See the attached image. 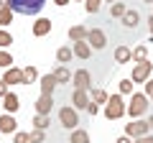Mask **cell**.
Wrapping results in <instances>:
<instances>
[{"label": "cell", "instance_id": "7402d4cb", "mask_svg": "<svg viewBox=\"0 0 153 143\" xmlns=\"http://www.w3.org/2000/svg\"><path fill=\"white\" fill-rule=\"evenodd\" d=\"M133 59H135L138 64H143V61H148V46H146V44H140V46H138L135 51H133Z\"/></svg>", "mask_w": 153, "mask_h": 143}, {"label": "cell", "instance_id": "d6986e66", "mask_svg": "<svg viewBox=\"0 0 153 143\" xmlns=\"http://www.w3.org/2000/svg\"><path fill=\"white\" fill-rule=\"evenodd\" d=\"M16 125L18 123L13 120V115H5V112L0 115V130L3 133H16Z\"/></svg>", "mask_w": 153, "mask_h": 143}, {"label": "cell", "instance_id": "836d02e7", "mask_svg": "<svg viewBox=\"0 0 153 143\" xmlns=\"http://www.w3.org/2000/svg\"><path fill=\"white\" fill-rule=\"evenodd\" d=\"M31 143H46L44 130H33V133H31Z\"/></svg>", "mask_w": 153, "mask_h": 143}, {"label": "cell", "instance_id": "9a60e30c", "mask_svg": "<svg viewBox=\"0 0 153 143\" xmlns=\"http://www.w3.org/2000/svg\"><path fill=\"white\" fill-rule=\"evenodd\" d=\"M89 54H92L89 41H76V44H74V56H79V59H89Z\"/></svg>", "mask_w": 153, "mask_h": 143}, {"label": "cell", "instance_id": "f1b7e54d", "mask_svg": "<svg viewBox=\"0 0 153 143\" xmlns=\"http://www.w3.org/2000/svg\"><path fill=\"white\" fill-rule=\"evenodd\" d=\"M10 44H13V36L0 28V49H5V46H10Z\"/></svg>", "mask_w": 153, "mask_h": 143}, {"label": "cell", "instance_id": "277c9868", "mask_svg": "<svg viewBox=\"0 0 153 143\" xmlns=\"http://www.w3.org/2000/svg\"><path fill=\"white\" fill-rule=\"evenodd\" d=\"M148 130H151L148 120H133L130 125H125V136H128V138H140V136H148Z\"/></svg>", "mask_w": 153, "mask_h": 143}, {"label": "cell", "instance_id": "4316f807", "mask_svg": "<svg viewBox=\"0 0 153 143\" xmlns=\"http://www.w3.org/2000/svg\"><path fill=\"white\" fill-rule=\"evenodd\" d=\"M107 92L105 89H92V102H97V105H102V102H107Z\"/></svg>", "mask_w": 153, "mask_h": 143}, {"label": "cell", "instance_id": "b9f144b4", "mask_svg": "<svg viewBox=\"0 0 153 143\" xmlns=\"http://www.w3.org/2000/svg\"><path fill=\"white\" fill-rule=\"evenodd\" d=\"M148 23H151V33H153V16H151V21H148Z\"/></svg>", "mask_w": 153, "mask_h": 143}, {"label": "cell", "instance_id": "8992f818", "mask_svg": "<svg viewBox=\"0 0 153 143\" xmlns=\"http://www.w3.org/2000/svg\"><path fill=\"white\" fill-rule=\"evenodd\" d=\"M87 41H89V46H92V49H105V46H107V36H105L102 28H89Z\"/></svg>", "mask_w": 153, "mask_h": 143}, {"label": "cell", "instance_id": "5b68a950", "mask_svg": "<svg viewBox=\"0 0 153 143\" xmlns=\"http://www.w3.org/2000/svg\"><path fill=\"white\" fill-rule=\"evenodd\" d=\"M59 120H61V125L69 128V130H74V128L79 125V118H76L74 107H61V110H59Z\"/></svg>", "mask_w": 153, "mask_h": 143}, {"label": "cell", "instance_id": "f6af8a7d", "mask_svg": "<svg viewBox=\"0 0 153 143\" xmlns=\"http://www.w3.org/2000/svg\"><path fill=\"white\" fill-rule=\"evenodd\" d=\"M82 3H84V0H82Z\"/></svg>", "mask_w": 153, "mask_h": 143}, {"label": "cell", "instance_id": "d4e9b609", "mask_svg": "<svg viewBox=\"0 0 153 143\" xmlns=\"http://www.w3.org/2000/svg\"><path fill=\"white\" fill-rule=\"evenodd\" d=\"M33 125H36V130H46L51 125V120H49V115H36L33 118Z\"/></svg>", "mask_w": 153, "mask_h": 143}, {"label": "cell", "instance_id": "ee69618b", "mask_svg": "<svg viewBox=\"0 0 153 143\" xmlns=\"http://www.w3.org/2000/svg\"><path fill=\"white\" fill-rule=\"evenodd\" d=\"M146 3H153V0H146Z\"/></svg>", "mask_w": 153, "mask_h": 143}, {"label": "cell", "instance_id": "8d00e7d4", "mask_svg": "<svg viewBox=\"0 0 153 143\" xmlns=\"http://www.w3.org/2000/svg\"><path fill=\"white\" fill-rule=\"evenodd\" d=\"M97 110H100L97 102H89V105H87V112H89V115H97Z\"/></svg>", "mask_w": 153, "mask_h": 143}, {"label": "cell", "instance_id": "f35d334b", "mask_svg": "<svg viewBox=\"0 0 153 143\" xmlns=\"http://www.w3.org/2000/svg\"><path fill=\"white\" fill-rule=\"evenodd\" d=\"M117 143H133V138H128V136H123V138H117Z\"/></svg>", "mask_w": 153, "mask_h": 143}, {"label": "cell", "instance_id": "5bb4252c", "mask_svg": "<svg viewBox=\"0 0 153 143\" xmlns=\"http://www.w3.org/2000/svg\"><path fill=\"white\" fill-rule=\"evenodd\" d=\"M49 31H51V21L49 18H38V21L33 23V36H46Z\"/></svg>", "mask_w": 153, "mask_h": 143}, {"label": "cell", "instance_id": "ffe728a7", "mask_svg": "<svg viewBox=\"0 0 153 143\" xmlns=\"http://www.w3.org/2000/svg\"><path fill=\"white\" fill-rule=\"evenodd\" d=\"M138 23H140L138 10H125V16H123V26H125V28H135Z\"/></svg>", "mask_w": 153, "mask_h": 143}, {"label": "cell", "instance_id": "cb8c5ba5", "mask_svg": "<svg viewBox=\"0 0 153 143\" xmlns=\"http://www.w3.org/2000/svg\"><path fill=\"white\" fill-rule=\"evenodd\" d=\"M36 79H38L36 66H26V69H23V82H26V84H31V82H36Z\"/></svg>", "mask_w": 153, "mask_h": 143}, {"label": "cell", "instance_id": "60d3db41", "mask_svg": "<svg viewBox=\"0 0 153 143\" xmlns=\"http://www.w3.org/2000/svg\"><path fill=\"white\" fill-rule=\"evenodd\" d=\"M148 125H151V130H153V115H151V118H148Z\"/></svg>", "mask_w": 153, "mask_h": 143}, {"label": "cell", "instance_id": "9c48e42d", "mask_svg": "<svg viewBox=\"0 0 153 143\" xmlns=\"http://www.w3.org/2000/svg\"><path fill=\"white\" fill-rule=\"evenodd\" d=\"M3 82H5V84H26V82H23V69H18V66H8Z\"/></svg>", "mask_w": 153, "mask_h": 143}, {"label": "cell", "instance_id": "52a82bcc", "mask_svg": "<svg viewBox=\"0 0 153 143\" xmlns=\"http://www.w3.org/2000/svg\"><path fill=\"white\" fill-rule=\"evenodd\" d=\"M151 72H153V64H151V61H143V64H135V69H133L130 79H133V82H148Z\"/></svg>", "mask_w": 153, "mask_h": 143}, {"label": "cell", "instance_id": "3957f363", "mask_svg": "<svg viewBox=\"0 0 153 143\" xmlns=\"http://www.w3.org/2000/svg\"><path fill=\"white\" fill-rule=\"evenodd\" d=\"M148 110V95H133L130 97V105H128V115L130 118H138Z\"/></svg>", "mask_w": 153, "mask_h": 143}, {"label": "cell", "instance_id": "484cf974", "mask_svg": "<svg viewBox=\"0 0 153 143\" xmlns=\"http://www.w3.org/2000/svg\"><path fill=\"white\" fill-rule=\"evenodd\" d=\"M71 143H89L87 130H71Z\"/></svg>", "mask_w": 153, "mask_h": 143}, {"label": "cell", "instance_id": "74e56055", "mask_svg": "<svg viewBox=\"0 0 153 143\" xmlns=\"http://www.w3.org/2000/svg\"><path fill=\"white\" fill-rule=\"evenodd\" d=\"M5 95H8V84L0 79V97H5Z\"/></svg>", "mask_w": 153, "mask_h": 143}, {"label": "cell", "instance_id": "e0dca14e", "mask_svg": "<svg viewBox=\"0 0 153 143\" xmlns=\"http://www.w3.org/2000/svg\"><path fill=\"white\" fill-rule=\"evenodd\" d=\"M87 28H84V26H71L69 28V39L71 41H74V44H76V41H87Z\"/></svg>", "mask_w": 153, "mask_h": 143}, {"label": "cell", "instance_id": "2e32d148", "mask_svg": "<svg viewBox=\"0 0 153 143\" xmlns=\"http://www.w3.org/2000/svg\"><path fill=\"white\" fill-rule=\"evenodd\" d=\"M130 59H133V51L128 49V46H117V49H115V61H117V64H128Z\"/></svg>", "mask_w": 153, "mask_h": 143}, {"label": "cell", "instance_id": "e575fe53", "mask_svg": "<svg viewBox=\"0 0 153 143\" xmlns=\"http://www.w3.org/2000/svg\"><path fill=\"white\" fill-rule=\"evenodd\" d=\"M146 95H148V100H153V79L146 82Z\"/></svg>", "mask_w": 153, "mask_h": 143}, {"label": "cell", "instance_id": "44dd1931", "mask_svg": "<svg viewBox=\"0 0 153 143\" xmlns=\"http://www.w3.org/2000/svg\"><path fill=\"white\" fill-rule=\"evenodd\" d=\"M71 56H74V49H69V46H61L59 51H56V61H59V64H69L71 61Z\"/></svg>", "mask_w": 153, "mask_h": 143}, {"label": "cell", "instance_id": "4dcf8cb0", "mask_svg": "<svg viewBox=\"0 0 153 143\" xmlns=\"http://www.w3.org/2000/svg\"><path fill=\"white\" fill-rule=\"evenodd\" d=\"M125 10H128V8L123 5V3H112V16L115 18H123V16H125Z\"/></svg>", "mask_w": 153, "mask_h": 143}, {"label": "cell", "instance_id": "1f68e13d", "mask_svg": "<svg viewBox=\"0 0 153 143\" xmlns=\"http://www.w3.org/2000/svg\"><path fill=\"white\" fill-rule=\"evenodd\" d=\"M0 66H13V56L8 51H0Z\"/></svg>", "mask_w": 153, "mask_h": 143}, {"label": "cell", "instance_id": "30bf717a", "mask_svg": "<svg viewBox=\"0 0 153 143\" xmlns=\"http://www.w3.org/2000/svg\"><path fill=\"white\" fill-rule=\"evenodd\" d=\"M51 107H54V100H51V95H41V97L36 100V112H38V115H49Z\"/></svg>", "mask_w": 153, "mask_h": 143}, {"label": "cell", "instance_id": "d590c367", "mask_svg": "<svg viewBox=\"0 0 153 143\" xmlns=\"http://www.w3.org/2000/svg\"><path fill=\"white\" fill-rule=\"evenodd\" d=\"M133 143H153V136H140V138H135Z\"/></svg>", "mask_w": 153, "mask_h": 143}, {"label": "cell", "instance_id": "7a4b0ae2", "mask_svg": "<svg viewBox=\"0 0 153 143\" xmlns=\"http://www.w3.org/2000/svg\"><path fill=\"white\" fill-rule=\"evenodd\" d=\"M105 115L107 120H120L125 115V105H123V95H110L107 107H105Z\"/></svg>", "mask_w": 153, "mask_h": 143}, {"label": "cell", "instance_id": "83f0119b", "mask_svg": "<svg viewBox=\"0 0 153 143\" xmlns=\"http://www.w3.org/2000/svg\"><path fill=\"white\" fill-rule=\"evenodd\" d=\"M133 84H135L133 79H123V82L117 84V89H120V95H130V92H133Z\"/></svg>", "mask_w": 153, "mask_h": 143}, {"label": "cell", "instance_id": "f546056e", "mask_svg": "<svg viewBox=\"0 0 153 143\" xmlns=\"http://www.w3.org/2000/svg\"><path fill=\"white\" fill-rule=\"evenodd\" d=\"M100 3H102V0H84L87 13H97V10H100Z\"/></svg>", "mask_w": 153, "mask_h": 143}, {"label": "cell", "instance_id": "8fae6325", "mask_svg": "<svg viewBox=\"0 0 153 143\" xmlns=\"http://www.w3.org/2000/svg\"><path fill=\"white\" fill-rule=\"evenodd\" d=\"M71 102H74V107H79V110H87V89H74V95H71Z\"/></svg>", "mask_w": 153, "mask_h": 143}, {"label": "cell", "instance_id": "d6a6232c", "mask_svg": "<svg viewBox=\"0 0 153 143\" xmlns=\"http://www.w3.org/2000/svg\"><path fill=\"white\" fill-rule=\"evenodd\" d=\"M13 143H31V133H16Z\"/></svg>", "mask_w": 153, "mask_h": 143}, {"label": "cell", "instance_id": "4fadbf2b", "mask_svg": "<svg viewBox=\"0 0 153 143\" xmlns=\"http://www.w3.org/2000/svg\"><path fill=\"white\" fill-rule=\"evenodd\" d=\"M56 84H59V82H56L54 74H46V77H41V95H51V92L56 89Z\"/></svg>", "mask_w": 153, "mask_h": 143}, {"label": "cell", "instance_id": "ab89813d", "mask_svg": "<svg viewBox=\"0 0 153 143\" xmlns=\"http://www.w3.org/2000/svg\"><path fill=\"white\" fill-rule=\"evenodd\" d=\"M56 5H66V3H69V0H54Z\"/></svg>", "mask_w": 153, "mask_h": 143}, {"label": "cell", "instance_id": "603a6c76", "mask_svg": "<svg viewBox=\"0 0 153 143\" xmlns=\"http://www.w3.org/2000/svg\"><path fill=\"white\" fill-rule=\"evenodd\" d=\"M13 23V10L8 5H0V26H8Z\"/></svg>", "mask_w": 153, "mask_h": 143}, {"label": "cell", "instance_id": "7bdbcfd3", "mask_svg": "<svg viewBox=\"0 0 153 143\" xmlns=\"http://www.w3.org/2000/svg\"><path fill=\"white\" fill-rule=\"evenodd\" d=\"M102 3H115V0H102Z\"/></svg>", "mask_w": 153, "mask_h": 143}, {"label": "cell", "instance_id": "7c38bea8", "mask_svg": "<svg viewBox=\"0 0 153 143\" xmlns=\"http://www.w3.org/2000/svg\"><path fill=\"white\" fill-rule=\"evenodd\" d=\"M3 105H5V112H8V115H10V112H16L18 107H21V100H18V95L8 92L5 97H3Z\"/></svg>", "mask_w": 153, "mask_h": 143}, {"label": "cell", "instance_id": "ba28073f", "mask_svg": "<svg viewBox=\"0 0 153 143\" xmlns=\"http://www.w3.org/2000/svg\"><path fill=\"white\" fill-rule=\"evenodd\" d=\"M71 82H74V87H76V89H89V87H92V77H89V72H87V69L74 72Z\"/></svg>", "mask_w": 153, "mask_h": 143}, {"label": "cell", "instance_id": "ac0fdd59", "mask_svg": "<svg viewBox=\"0 0 153 143\" xmlns=\"http://www.w3.org/2000/svg\"><path fill=\"white\" fill-rule=\"evenodd\" d=\"M54 77H56V82H59V84H66V82H71L74 74H71L64 64H59V66H56V72H54Z\"/></svg>", "mask_w": 153, "mask_h": 143}, {"label": "cell", "instance_id": "6da1fadb", "mask_svg": "<svg viewBox=\"0 0 153 143\" xmlns=\"http://www.w3.org/2000/svg\"><path fill=\"white\" fill-rule=\"evenodd\" d=\"M5 5L13 13H21V16H38L41 8L46 5V0H8Z\"/></svg>", "mask_w": 153, "mask_h": 143}]
</instances>
